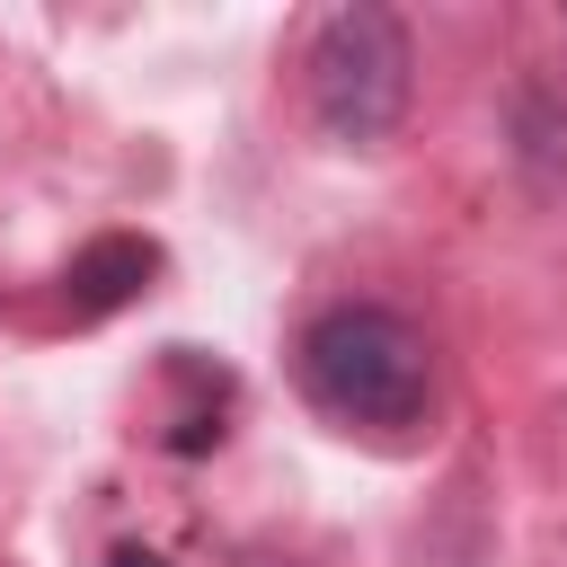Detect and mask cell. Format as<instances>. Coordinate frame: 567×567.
<instances>
[{
	"label": "cell",
	"mask_w": 567,
	"mask_h": 567,
	"mask_svg": "<svg viewBox=\"0 0 567 567\" xmlns=\"http://www.w3.org/2000/svg\"><path fill=\"white\" fill-rule=\"evenodd\" d=\"M151 266H159V257H151V239H97V248L71 266V310H80V319H97V310L133 301V284H142Z\"/></svg>",
	"instance_id": "obj_3"
},
{
	"label": "cell",
	"mask_w": 567,
	"mask_h": 567,
	"mask_svg": "<svg viewBox=\"0 0 567 567\" xmlns=\"http://www.w3.org/2000/svg\"><path fill=\"white\" fill-rule=\"evenodd\" d=\"M408 97H416V44H408V27L381 0L328 9L319 35H310V115H319V133L372 151V142L399 133Z\"/></svg>",
	"instance_id": "obj_2"
},
{
	"label": "cell",
	"mask_w": 567,
	"mask_h": 567,
	"mask_svg": "<svg viewBox=\"0 0 567 567\" xmlns=\"http://www.w3.org/2000/svg\"><path fill=\"white\" fill-rule=\"evenodd\" d=\"M248 567H301V558H248Z\"/></svg>",
	"instance_id": "obj_5"
},
{
	"label": "cell",
	"mask_w": 567,
	"mask_h": 567,
	"mask_svg": "<svg viewBox=\"0 0 567 567\" xmlns=\"http://www.w3.org/2000/svg\"><path fill=\"white\" fill-rule=\"evenodd\" d=\"M301 390L346 434H408L434 408V346L381 301H337L301 328Z\"/></svg>",
	"instance_id": "obj_1"
},
{
	"label": "cell",
	"mask_w": 567,
	"mask_h": 567,
	"mask_svg": "<svg viewBox=\"0 0 567 567\" xmlns=\"http://www.w3.org/2000/svg\"><path fill=\"white\" fill-rule=\"evenodd\" d=\"M106 567H159V558H151V549H115Z\"/></svg>",
	"instance_id": "obj_4"
}]
</instances>
